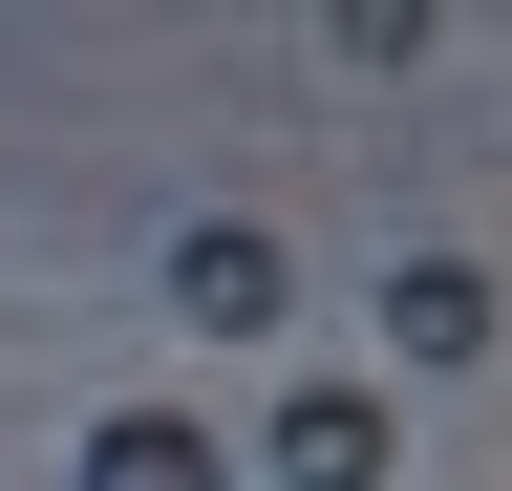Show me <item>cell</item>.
Here are the masks:
<instances>
[{
	"mask_svg": "<svg viewBox=\"0 0 512 491\" xmlns=\"http://www.w3.org/2000/svg\"><path fill=\"white\" fill-rule=\"evenodd\" d=\"M171 321H192V342H278V321H299L278 214H192V235H171Z\"/></svg>",
	"mask_w": 512,
	"mask_h": 491,
	"instance_id": "cell-1",
	"label": "cell"
},
{
	"mask_svg": "<svg viewBox=\"0 0 512 491\" xmlns=\"http://www.w3.org/2000/svg\"><path fill=\"white\" fill-rule=\"evenodd\" d=\"M256 470H278V491H406V406H384V385H278Z\"/></svg>",
	"mask_w": 512,
	"mask_h": 491,
	"instance_id": "cell-2",
	"label": "cell"
},
{
	"mask_svg": "<svg viewBox=\"0 0 512 491\" xmlns=\"http://www.w3.org/2000/svg\"><path fill=\"white\" fill-rule=\"evenodd\" d=\"M384 363H427V385L491 363V278H470V257H406V278H384Z\"/></svg>",
	"mask_w": 512,
	"mask_h": 491,
	"instance_id": "cell-3",
	"label": "cell"
},
{
	"mask_svg": "<svg viewBox=\"0 0 512 491\" xmlns=\"http://www.w3.org/2000/svg\"><path fill=\"white\" fill-rule=\"evenodd\" d=\"M86 491H235V449H214L192 406H107V427H86Z\"/></svg>",
	"mask_w": 512,
	"mask_h": 491,
	"instance_id": "cell-4",
	"label": "cell"
},
{
	"mask_svg": "<svg viewBox=\"0 0 512 491\" xmlns=\"http://www.w3.org/2000/svg\"><path fill=\"white\" fill-rule=\"evenodd\" d=\"M342 22V65H427V0H320Z\"/></svg>",
	"mask_w": 512,
	"mask_h": 491,
	"instance_id": "cell-5",
	"label": "cell"
}]
</instances>
